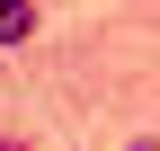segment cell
I'll return each instance as SVG.
<instances>
[{
    "mask_svg": "<svg viewBox=\"0 0 160 151\" xmlns=\"http://www.w3.org/2000/svg\"><path fill=\"white\" fill-rule=\"evenodd\" d=\"M133 151H160V142H151V134H142V142H133Z\"/></svg>",
    "mask_w": 160,
    "mask_h": 151,
    "instance_id": "2",
    "label": "cell"
},
{
    "mask_svg": "<svg viewBox=\"0 0 160 151\" xmlns=\"http://www.w3.org/2000/svg\"><path fill=\"white\" fill-rule=\"evenodd\" d=\"M0 151H27V142H0Z\"/></svg>",
    "mask_w": 160,
    "mask_h": 151,
    "instance_id": "3",
    "label": "cell"
},
{
    "mask_svg": "<svg viewBox=\"0 0 160 151\" xmlns=\"http://www.w3.org/2000/svg\"><path fill=\"white\" fill-rule=\"evenodd\" d=\"M27 36H36V9L27 0H0V45H27Z\"/></svg>",
    "mask_w": 160,
    "mask_h": 151,
    "instance_id": "1",
    "label": "cell"
}]
</instances>
